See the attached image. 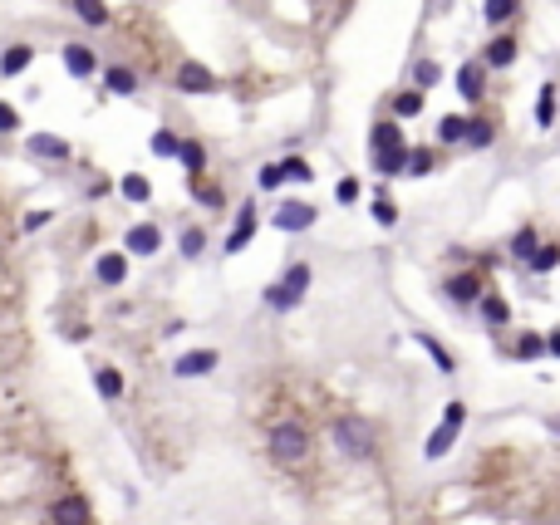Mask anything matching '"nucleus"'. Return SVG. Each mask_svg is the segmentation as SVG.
Segmentation results:
<instances>
[{
    "mask_svg": "<svg viewBox=\"0 0 560 525\" xmlns=\"http://www.w3.org/2000/svg\"><path fill=\"white\" fill-rule=\"evenodd\" d=\"M462 137H467V118L447 114L443 123H438V143H462Z\"/></svg>",
    "mask_w": 560,
    "mask_h": 525,
    "instance_id": "obj_31",
    "label": "nucleus"
},
{
    "mask_svg": "<svg viewBox=\"0 0 560 525\" xmlns=\"http://www.w3.org/2000/svg\"><path fill=\"white\" fill-rule=\"evenodd\" d=\"M201 251H207V231H201V226H187V231H182V255L197 261Z\"/></svg>",
    "mask_w": 560,
    "mask_h": 525,
    "instance_id": "obj_32",
    "label": "nucleus"
},
{
    "mask_svg": "<svg viewBox=\"0 0 560 525\" xmlns=\"http://www.w3.org/2000/svg\"><path fill=\"white\" fill-rule=\"evenodd\" d=\"M536 123H540V128H550V123H556V84H546V89H540V104H536Z\"/></svg>",
    "mask_w": 560,
    "mask_h": 525,
    "instance_id": "obj_33",
    "label": "nucleus"
},
{
    "mask_svg": "<svg viewBox=\"0 0 560 525\" xmlns=\"http://www.w3.org/2000/svg\"><path fill=\"white\" fill-rule=\"evenodd\" d=\"M118 192H123L128 201H148L153 197V187H148V177H143V172H128V177L118 182Z\"/></svg>",
    "mask_w": 560,
    "mask_h": 525,
    "instance_id": "obj_27",
    "label": "nucleus"
},
{
    "mask_svg": "<svg viewBox=\"0 0 560 525\" xmlns=\"http://www.w3.org/2000/svg\"><path fill=\"white\" fill-rule=\"evenodd\" d=\"M50 521L54 525H89V501L84 496H59L50 505Z\"/></svg>",
    "mask_w": 560,
    "mask_h": 525,
    "instance_id": "obj_11",
    "label": "nucleus"
},
{
    "mask_svg": "<svg viewBox=\"0 0 560 525\" xmlns=\"http://www.w3.org/2000/svg\"><path fill=\"white\" fill-rule=\"evenodd\" d=\"M526 261H531V270H536V275H546V270H556V265H560V246H536Z\"/></svg>",
    "mask_w": 560,
    "mask_h": 525,
    "instance_id": "obj_28",
    "label": "nucleus"
},
{
    "mask_svg": "<svg viewBox=\"0 0 560 525\" xmlns=\"http://www.w3.org/2000/svg\"><path fill=\"white\" fill-rule=\"evenodd\" d=\"M94 388L104 393L108 403L123 398V373H118V368H99V373H94Z\"/></svg>",
    "mask_w": 560,
    "mask_h": 525,
    "instance_id": "obj_25",
    "label": "nucleus"
},
{
    "mask_svg": "<svg viewBox=\"0 0 560 525\" xmlns=\"http://www.w3.org/2000/svg\"><path fill=\"white\" fill-rule=\"evenodd\" d=\"M418 344H423V349H428V354H433V364H438V368H443V373H453V368H457V364H453V354H447V349H443V344H438V339L418 334Z\"/></svg>",
    "mask_w": 560,
    "mask_h": 525,
    "instance_id": "obj_37",
    "label": "nucleus"
},
{
    "mask_svg": "<svg viewBox=\"0 0 560 525\" xmlns=\"http://www.w3.org/2000/svg\"><path fill=\"white\" fill-rule=\"evenodd\" d=\"M546 349H550V354H556V358H560V329H556V334H550V339H546Z\"/></svg>",
    "mask_w": 560,
    "mask_h": 525,
    "instance_id": "obj_46",
    "label": "nucleus"
},
{
    "mask_svg": "<svg viewBox=\"0 0 560 525\" xmlns=\"http://www.w3.org/2000/svg\"><path fill=\"white\" fill-rule=\"evenodd\" d=\"M374 216H379V226H393V221H398V207H393L389 197H379L374 201Z\"/></svg>",
    "mask_w": 560,
    "mask_h": 525,
    "instance_id": "obj_41",
    "label": "nucleus"
},
{
    "mask_svg": "<svg viewBox=\"0 0 560 525\" xmlns=\"http://www.w3.org/2000/svg\"><path fill=\"white\" fill-rule=\"evenodd\" d=\"M462 422H467V408H462V403H447L443 422H438V432H433V437H428V447H423V452L433 457V462H438V457H447V447H453V442H457V432H462Z\"/></svg>",
    "mask_w": 560,
    "mask_h": 525,
    "instance_id": "obj_4",
    "label": "nucleus"
},
{
    "mask_svg": "<svg viewBox=\"0 0 560 525\" xmlns=\"http://www.w3.org/2000/svg\"><path fill=\"white\" fill-rule=\"evenodd\" d=\"M94 275H99V285H123L128 280V261L118 251H108V255L94 261Z\"/></svg>",
    "mask_w": 560,
    "mask_h": 525,
    "instance_id": "obj_16",
    "label": "nucleus"
},
{
    "mask_svg": "<svg viewBox=\"0 0 560 525\" xmlns=\"http://www.w3.org/2000/svg\"><path fill=\"white\" fill-rule=\"evenodd\" d=\"M438 74H443V69H438L433 59H423V64H418V89H433V84H438Z\"/></svg>",
    "mask_w": 560,
    "mask_h": 525,
    "instance_id": "obj_42",
    "label": "nucleus"
},
{
    "mask_svg": "<svg viewBox=\"0 0 560 525\" xmlns=\"http://www.w3.org/2000/svg\"><path fill=\"white\" fill-rule=\"evenodd\" d=\"M389 147H403V128L398 123H374L369 128V153H389Z\"/></svg>",
    "mask_w": 560,
    "mask_h": 525,
    "instance_id": "obj_19",
    "label": "nucleus"
},
{
    "mask_svg": "<svg viewBox=\"0 0 560 525\" xmlns=\"http://www.w3.org/2000/svg\"><path fill=\"white\" fill-rule=\"evenodd\" d=\"M123 246H128V255H158L162 251V231L153 226V221H138V226H128Z\"/></svg>",
    "mask_w": 560,
    "mask_h": 525,
    "instance_id": "obj_6",
    "label": "nucleus"
},
{
    "mask_svg": "<svg viewBox=\"0 0 560 525\" xmlns=\"http://www.w3.org/2000/svg\"><path fill=\"white\" fill-rule=\"evenodd\" d=\"M540 354H546V339H536V334H521L517 339V358H521V364H536Z\"/></svg>",
    "mask_w": 560,
    "mask_h": 525,
    "instance_id": "obj_35",
    "label": "nucleus"
},
{
    "mask_svg": "<svg viewBox=\"0 0 560 525\" xmlns=\"http://www.w3.org/2000/svg\"><path fill=\"white\" fill-rule=\"evenodd\" d=\"M280 177H286V182H310V177H315V168L300 162V158H286V162H280Z\"/></svg>",
    "mask_w": 560,
    "mask_h": 525,
    "instance_id": "obj_38",
    "label": "nucleus"
},
{
    "mask_svg": "<svg viewBox=\"0 0 560 525\" xmlns=\"http://www.w3.org/2000/svg\"><path fill=\"white\" fill-rule=\"evenodd\" d=\"M457 94H462L467 104H477V98L486 94V64L482 59H472V64H462V69H457Z\"/></svg>",
    "mask_w": 560,
    "mask_h": 525,
    "instance_id": "obj_9",
    "label": "nucleus"
},
{
    "mask_svg": "<svg viewBox=\"0 0 560 525\" xmlns=\"http://www.w3.org/2000/svg\"><path fill=\"white\" fill-rule=\"evenodd\" d=\"M517 11H521V0H486V5H482L486 25H507Z\"/></svg>",
    "mask_w": 560,
    "mask_h": 525,
    "instance_id": "obj_26",
    "label": "nucleus"
},
{
    "mask_svg": "<svg viewBox=\"0 0 560 525\" xmlns=\"http://www.w3.org/2000/svg\"><path fill=\"white\" fill-rule=\"evenodd\" d=\"M35 64V44H11V50L0 54V79H15V74H25Z\"/></svg>",
    "mask_w": 560,
    "mask_h": 525,
    "instance_id": "obj_15",
    "label": "nucleus"
},
{
    "mask_svg": "<svg viewBox=\"0 0 560 525\" xmlns=\"http://www.w3.org/2000/svg\"><path fill=\"white\" fill-rule=\"evenodd\" d=\"M75 15L84 25H94V30H104V25H108V5H104V0H75Z\"/></svg>",
    "mask_w": 560,
    "mask_h": 525,
    "instance_id": "obj_24",
    "label": "nucleus"
},
{
    "mask_svg": "<svg viewBox=\"0 0 560 525\" xmlns=\"http://www.w3.org/2000/svg\"><path fill=\"white\" fill-rule=\"evenodd\" d=\"M172 158H177L182 168H187V177H192V182H197L201 172H207V147L192 143V137H177V153H172Z\"/></svg>",
    "mask_w": 560,
    "mask_h": 525,
    "instance_id": "obj_14",
    "label": "nucleus"
},
{
    "mask_svg": "<svg viewBox=\"0 0 560 525\" xmlns=\"http://www.w3.org/2000/svg\"><path fill=\"white\" fill-rule=\"evenodd\" d=\"M305 452H310V437H305V427H300V422H280V427L271 432V457L280 466L305 462Z\"/></svg>",
    "mask_w": 560,
    "mask_h": 525,
    "instance_id": "obj_3",
    "label": "nucleus"
},
{
    "mask_svg": "<svg viewBox=\"0 0 560 525\" xmlns=\"http://www.w3.org/2000/svg\"><path fill=\"white\" fill-rule=\"evenodd\" d=\"M104 89L118 94V98H128V94H138V74L123 69V64H114V69H104Z\"/></svg>",
    "mask_w": 560,
    "mask_h": 525,
    "instance_id": "obj_18",
    "label": "nucleus"
},
{
    "mask_svg": "<svg viewBox=\"0 0 560 525\" xmlns=\"http://www.w3.org/2000/svg\"><path fill=\"white\" fill-rule=\"evenodd\" d=\"M25 153H30V158L64 162V158H69V143H64V137H54V133H30V137H25Z\"/></svg>",
    "mask_w": 560,
    "mask_h": 525,
    "instance_id": "obj_12",
    "label": "nucleus"
},
{
    "mask_svg": "<svg viewBox=\"0 0 560 525\" xmlns=\"http://www.w3.org/2000/svg\"><path fill=\"white\" fill-rule=\"evenodd\" d=\"M511 59H517V40H511V35H497V40L486 44V54H482L486 69H507Z\"/></svg>",
    "mask_w": 560,
    "mask_h": 525,
    "instance_id": "obj_17",
    "label": "nucleus"
},
{
    "mask_svg": "<svg viewBox=\"0 0 560 525\" xmlns=\"http://www.w3.org/2000/svg\"><path fill=\"white\" fill-rule=\"evenodd\" d=\"M59 59H64V69L75 74V79H89V74L99 69V54L89 50V44H79V40H75V44H64Z\"/></svg>",
    "mask_w": 560,
    "mask_h": 525,
    "instance_id": "obj_8",
    "label": "nucleus"
},
{
    "mask_svg": "<svg viewBox=\"0 0 560 525\" xmlns=\"http://www.w3.org/2000/svg\"><path fill=\"white\" fill-rule=\"evenodd\" d=\"M251 236H256V201H246V207L236 211V231L226 236V255H241L246 246H251Z\"/></svg>",
    "mask_w": 560,
    "mask_h": 525,
    "instance_id": "obj_10",
    "label": "nucleus"
},
{
    "mask_svg": "<svg viewBox=\"0 0 560 525\" xmlns=\"http://www.w3.org/2000/svg\"><path fill=\"white\" fill-rule=\"evenodd\" d=\"M217 368V354L212 349H197V354H182L177 364H172V373L177 379H201V373H212Z\"/></svg>",
    "mask_w": 560,
    "mask_h": 525,
    "instance_id": "obj_13",
    "label": "nucleus"
},
{
    "mask_svg": "<svg viewBox=\"0 0 560 525\" xmlns=\"http://www.w3.org/2000/svg\"><path fill=\"white\" fill-rule=\"evenodd\" d=\"M172 79H177L182 94H212V89H217V74L207 69V64H197V59H182Z\"/></svg>",
    "mask_w": 560,
    "mask_h": 525,
    "instance_id": "obj_5",
    "label": "nucleus"
},
{
    "mask_svg": "<svg viewBox=\"0 0 560 525\" xmlns=\"http://www.w3.org/2000/svg\"><path fill=\"white\" fill-rule=\"evenodd\" d=\"M374 172H383V177H398V172H403V147H389V153H374Z\"/></svg>",
    "mask_w": 560,
    "mask_h": 525,
    "instance_id": "obj_30",
    "label": "nucleus"
},
{
    "mask_svg": "<svg viewBox=\"0 0 560 525\" xmlns=\"http://www.w3.org/2000/svg\"><path fill=\"white\" fill-rule=\"evenodd\" d=\"M192 192H197V201H201V207H212V211L226 201V192H222V187H212V182H201V177L192 182Z\"/></svg>",
    "mask_w": 560,
    "mask_h": 525,
    "instance_id": "obj_36",
    "label": "nucleus"
},
{
    "mask_svg": "<svg viewBox=\"0 0 560 525\" xmlns=\"http://www.w3.org/2000/svg\"><path fill=\"white\" fill-rule=\"evenodd\" d=\"M0 133H20V114H15V104H5V98H0Z\"/></svg>",
    "mask_w": 560,
    "mask_h": 525,
    "instance_id": "obj_40",
    "label": "nucleus"
},
{
    "mask_svg": "<svg viewBox=\"0 0 560 525\" xmlns=\"http://www.w3.org/2000/svg\"><path fill=\"white\" fill-rule=\"evenodd\" d=\"M447 294H453L457 305H472L477 294H482V280H477V275H453V280H447Z\"/></svg>",
    "mask_w": 560,
    "mask_h": 525,
    "instance_id": "obj_20",
    "label": "nucleus"
},
{
    "mask_svg": "<svg viewBox=\"0 0 560 525\" xmlns=\"http://www.w3.org/2000/svg\"><path fill=\"white\" fill-rule=\"evenodd\" d=\"M339 201H359V182H354V177L339 182Z\"/></svg>",
    "mask_w": 560,
    "mask_h": 525,
    "instance_id": "obj_45",
    "label": "nucleus"
},
{
    "mask_svg": "<svg viewBox=\"0 0 560 525\" xmlns=\"http://www.w3.org/2000/svg\"><path fill=\"white\" fill-rule=\"evenodd\" d=\"M329 437H335L339 452H349V457H374V427L364 418H335L329 422Z\"/></svg>",
    "mask_w": 560,
    "mask_h": 525,
    "instance_id": "obj_2",
    "label": "nucleus"
},
{
    "mask_svg": "<svg viewBox=\"0 0 560 525\" xmlns=\"http://www.w3.org/2000/svg\"><path fill=\"white\" fill-rule=\"evenodd\" d=\"M477 300H482V319H486L492 329H497V325H507V319H511V305L501 300V294H477Z\"/></svg>",
    "mask_w": 560,
    "mask_h": 525,
    "instance_id": "obj_21",
    "label": "nucleus"
},
{
    "mask_svg": "<svg viewBox=\"0 0 560 525\" xmlns=\"http://www.w3.org/2000/svg\"><path fill=\"white\" fill-rule=\"evenodd\" d=\"M403 172L428 177V172H433V153H428V147H403Z\"/></svg>",
    "mask_w": 560,
    "mask_h": 525,
    "instance_id": "obj_23",
    "label": "nucleus"
},
{
    "mask_svg": "<svg viewBox=\"0 0 560 525\" xmlns=\"http://www.w3.org/2000/svg\"><path fill=\"white\" fill-rule=\"evenodd\" d=\"M492 137H497V128L486 123V118H467V137H462V143H472V147H486V143H492Z\"/></svg>",
    "mask_w": 560,
    "mask_h": 525,
    "instance_id": "obj_29",
    "label": "nucleus"
},
{
    "mask_svg": "<svg viewBox=\"0 0 560 525\" xmlns=\"http://www.w3.org/2000/svg\"><path fill=\"white\" fill-rule=\"evenodd\" d=\"M305 290H310V265L300 261V265H290V270L280 275L271 290H265V305H271V310H296L300 300H305Z\"/></svg>",
    "mask_w": 560,
    "mask_h": 525,
    "instance_id": "obj_1",
    "label": "nucleus"
},
{
    "mask_svg": "<svg viewBox=\"0 0 560 525\" xmlns=\"http://www.w3.org/2000/svg\"><path fill=\"white\" fill-rule=\"evenodd\" d=\"M50 216H54V211H30V216H25V231H40V226H50Z\"/></svg>",
    "mask_w": 560,
    "mask_h": 525,
    "instance_id": "obj_44",
    "label": "nucleus"
},
{
    "mask_svg": "<svg viewBox=\"0 0 560 525\" xmlns=\"http://www.w3.org/2000/svg\"><path fill=\"white\" fill-rule=\"evenodd\" d=\"M280 182H286V177H280V162H271V168H261V187H265V192H275V187H280Z\"/></svg>",
    "mask_w": 560,
    "mask_h": 525,
    "instance_id": "obj_43",
    "label": "nucleus"
},
{
    "mask_svg": "<svg viewBox=\"0 0 560 525\" xmlns=\"http://www.w3.org/2000/svg\"><path fill=\"white\" fill-rule=\"evenodd\" d=\"M536 246H540V236L531 231V226H521V231L511 236V255H517V261H526V255L536 251Z\"/></svg>",
    "mask_w": 560,
    "mask_h": 525,
    "instance_id": "obj_34",
    "label": "nucleus"
},
{
    "mask_svg": "<svg viewBox=\"0 0 560 525\" xmlns=\"http://www.w3.org/2000/svg\"><path fill=\"white\" fill-rule=\"evenodd\" d=\"M153 153H158V158H172V153H177V133L158 128V133H153Z\"/></svg>",
    "mask_w": 560,
    "mask_h": 525,
    "instance_id": "obj_39",
    "label": "nucleus"
},
{
    "mask_svg": "<svg viewBox=\"0 0 560 525\" xmlns=\"http://www.w3.org/2000/svg\"><path fill=\"white\" fill-rule=\"evenodd\" d=\"M315 216H319V211L310 207V201H286V207L275 211V226H280V231H310Z\"/></svg>",
    "mask_w": 560,
    "mask_h": 525,
    "instance_id": "obj_7",
    "label": "nucleus"
},
{
    "mask_svg": "<svg viewBox=\"0 0 560 525\" xmlns=\"http://www.w3.org/2000/svg\"><path fill=\"white\" fill-rule=\"evenodd\" d=\"M423 104H428L423 89H403V94L393 98V114H398V118H418V114H423Z\"/></svg>",
    "mask_w": 560,
    "mask_h": 525,
    "instance_id": "obj_22",
    "label": "nucleus"
}]
</instances>
